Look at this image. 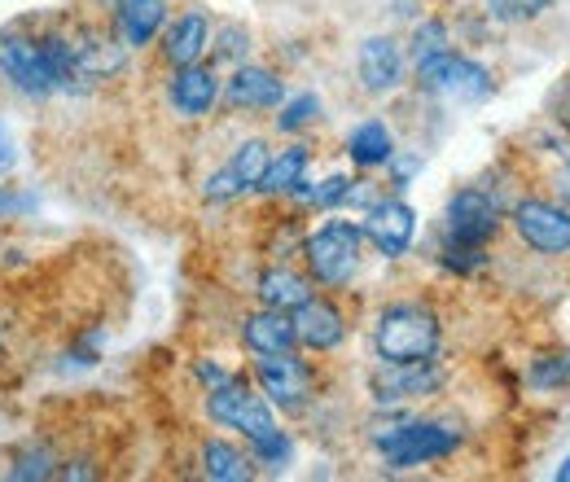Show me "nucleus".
Returning a JSON list of instances; mask_svg holds the SVG:
<instances>
[{"label":"nucleus","mask_w":570,"mask_h":482,"mask_svg":"<svg viewBox=\"0 0 570 482\" xmlns=\"http://www.w3.org/2000/svg\"><path fill=\"white\" fill-rule=\"evenodd\" d=\"M207 413H212V421H219V425L242 430V434L250 439V447H255L259 461L282 465L285 456H289V443H285V434L277 430V421H273V409H268L259 395H250L242 382L228 377V382L212 386Z\"/></svg>","instance_id":"nucleus-1"},{"label":"nucleus","mask_w":570,"mask_h":482,"mask_svg":"<svg viewBox=\"0 0 570 482\" xmlns=\"http://www.w3.org/2000/svg\"><path fill=\"white\" fill-rule=\"evenodd\" d=\"M373 346L382 360L391 364H409V360H430L439 346V321L422 303H395L377 316Z\"/></svg>","instance_id":"nucleus-2"},{"label":"nucleus","mask_w":570,"mask_h":482,"mask_svg":"<svg viewBox=\"0 0 570 482\" xmlns=\"http://www.w3.org/2000/svg\"><path fill=\"white\" fill-rule=\"evenodd\" d=\"M303 255L321 285H347L360 264V228L347 219H330L303 242Z\"/></svg>","instance_id":"nucleus-3"},{"label":"nucleus","mask_w":570,"mask_h":482,"mask_svg":"<svg viewBox=\"0 0 570 482\" xmlns=\"http://www.w3.org/2000/svg\"><path fill=\"white\" fill-rule=\"evenodd\" d=\"M377 447L386 452V465L391 470H413V465H426L439 461L456 447V434L434 425V421H409V425H395L386 434H377Z\"/></svg>","instance_id":"nucleus-4"},{"label":"nucleus","mask_w":570,"mask_h":482,"mask_svg":"<svg viewBox=\"0 0 570 482\" xmlns=\"http://www.w3.org/2000/svg\"><path fill=\"white\" fill-rule=\"evenodd\" d=\"M417 79H422L426 92L443 97V101H479V97L492 92V70L470 62V58H456L452 49L439 53V58H430V62H422V67H417Z\"/></svg>","instance_id":"nucleus-5"},{"label":"nucleus","mask_w":570,"mask_h":482,"mask_svg":"<svg viewBox=\"0 0 570 482\" xmlns=\"http://www.w3.org/2000/svg\"><path fill=\"white\" fill-rule=\"evenodd\" d=\"M518 237L540 255H570V210L544 198H527L513 207Z\"/></svg>","instance_id":"nucleus-6"},{"label":"nucleus","mask_w":570,"mask_h":482,"mask_svg":"<svg viewBox=\"0 0 570 482\" xmlns=\"http://www.w3.org/2000/svg\"><path fill=\"white\" fill-rule=\"evenodd\" d=\"M0 70L31 97H49L58 88V75L49 62V49L36 45V40H18V36H4L0 40Z\"/></svg>","instance_id":"nucleus-7"},{"label":"nucleus","mask_w":570,"mask_h":482,"mask_svg":"<svg viewBox=\"0 0 570 482\" xmlns=\"http://www.w3.org/2000/svg\"><path fill=\"white\" fill-rule=\"evenodd\" d=\"M500 224V210L488 194L461 189L448 203V246H483Z\"/></svg>","instance_id":"nucleus-8"},{"label":"nucleus","mask_w":570,"mask_h":482,"mask_svg":"<svg viewBox=\"0 0 570 482\" xmlns=\"http://www.w3.org/2000/svg\"><path fill=\"white\" fill-rule=\"evenodd\" d=\"M255 377L264 386V395L282 409H303L307 395H312V373L303 360H294L289 351H273V355H259L255 364Z\"/></svg>","instance_id":"nucleus-9"},{"label":"nucleus","mask_w":570,"mask_h":482,"mask_svg":"<svg viewBox=\"0 0 570 482\" xmlns=\"http://www.w3.org/2000/svg\"><path fill=\"white\" fill-rule=\"evenodd\" d=\"M264 171H268V145L264 140H246V145H237V154L228 158V167H219L212 180H207V198L212 203L242 198L246 189H259Z\"/></svg>","instance_id":"nucleus-10"},{"label":"nucleus","mask_w":570,"mask_h":482,"mask_svg":"<svg viewBox=\"0 0 570 482\" xmlns=\"http://www.w3.org/2000/svg\"><path fill=\"white\" fill-rule=\"evenodd\" d=\"M413 233H417V215H413L409 203H400V198L373 203L368 215H364V237H368L386 259L404 255V250L413 246Z\"/></svg>","instance_id":"nucleus-11"},{"label":"nucleus","mask_w":570,"mask_h":482,"mask_svg":"<svg viewBox=\"0 0 570 482\" xmlns=\"http://www.w3.org/2000/svg\"><path fill=\"white\" fill-rule=\"evenodd\" d=\"M443 386V373L430 360H409V364H391L373 373V395L382 404H400V400H422Z\"/></svg>","instance_id":"nucleus-12"},{"label":"nucleus","mask_w":570,"mask_h":482,"mask_svg":"<svg viewBox=\"0 0 570 482\" xmlns=\"http://www.w3.org/2000/svg\"><path fill=\"white\" fill-rule=\"evenodd\" d=\"M289 321H294V338L303 346H312V351H334L347 334L343 312L334 303H325V298H307L303 307H294Z\"/></svg>","instance_id":"nucleus-13"},{"label":"nucleus","mask_w":570,"mask_h":482,"mask_svg":"<svg viewBox=\"0 0 570 482\" xmlns=\"http://www.w3.org/2000/svg\"><path fill=\"white\" fill-rule=\"evenodd\" d=\"M360 79L368 92H395L400 79H404V58H400V45L391 36H368L360 45Z\"/></svg>","instance_id":"nucleus-14"},{"label":"nucleus","mask_w":570,"mask_h":482,"mask_svg":"<svg viewBox=\"0 0 570 482\" xmlns=\"http://www.w3.org/2000/svg\"><path fill=\"white\" fill-rule=\"evenodd\" d=\"M282 79L264 67H242L228 79V101L237 110H273V106H282Z\"/></svg>","instance_id":"nucleus-15"},{"label":"nucleus","mask_w":570,"mask_h":482,"mask_svg":"<svg viewBox=\"0 0 570 482\" xmlns=\"http://www.w3.org/2000/svg\"><path fill=\"white\" fill-rule=\"evenodd\" d=\"M219 97V79L207 67H180V75L171 79V106L185 119H203Z\"/></svg>","instance_id":"nucleus-16"},{"label":"nucleus","mask_w":570,"mask_h":482,"mask_svg":"<svg viewBox=\"0 0 570 482\" xmlns=\"http://www.w3.org/2000/svg\"><path fill=\"white\" fill-rule=\"evenodd\" d=\"M203 49H207V18L203 13H180L163 36V53L171 67H194L203 58Z\"/></svg>","instance_id":"nucleus-17"},{"label":"nucleus","mask_w":570,"mask_h":482,"mask_svg":"<svg viewBox=\"0 0 570 482\" xmlns=\"http://www.w3.org/2000/svg\"><path fill=\"white\" fill-rule=\"evenodd\" d=\"M242 338L246 346L255 351V355H273V351H289V346L298 343L294 338V321L285 316V312H259V316H246L242 321Z\"/></svg>","instance_id":"nucleus-18"},{"label":"nucleus","mask_w":570,"mask_h":482,"mask_svg":"<svg viewBox=\"0 0 570 482\" xmlns=\"http://www.w3.org/2000/svg\"><path fill=\"white\" fill-rule=\"evenodd\" d=\"M259 298L273 312H294V307H303L312 298V281L289 273V268H268V273L259 276Z\"/></svg>","instance_id":"nucleus-19"},{"label":"nucleus","mask_w":570,"mask_h":482,"mask_svg":"<svg viewBox=\"0 0 570 482\" xmlns=\"http://www.w3.org/2000/svg\"><path fill=\"white\" fill-rule=\"evenodd\" d=\"M167 18V4L163 0H119V31H124V45H149L154 31L163 27Z\"/></svg>","instance_id":"nucleus-20"},{"label":"nucleus","mask_w":570,"mask_h":482,"mask_svg":"<svg viewBox=\"0 0 570 482\" xmlns=\"http://www.w3.org/2000/svg\"><path fill=\"white\" fill-rule=\"evenodd\" d=\"M347 154L356 158L360 167L391 163V154H395V137H391V128H386V124L368 119V124H360L356 132H352V140H347Z\"/></svg>","instance_id":"nucleus-21"},{"label":"nucleus","mask_w":570,"mask_h":482,"mask_svg":"<svg viewBox=\"0 0 570 482\" xmlns=\"http://www.w3.org/2000/svg\"><path fill=\"white\" fill-rule=\"evenodd\" d=\"M303 171H307V149L303 145H289V149H282L277 163L268 158V171H264L259 189L264 194H294L303 185Z\"/></svg>","instance_id":"nucleus-22"},{"label":"nucleus","mask_w":570,"mask_h":482,"mask_svg":"<svg viewBox=\"0 0 570 482\" xmlns=\"http://www.w3.org/2000/svg\"><path fill=\"white\" fill-rule=\"evenodd\" d=\"M203 470H207V479H219V482L250 479V461H246L233 443H219V439H212V443L203 447Z\"/></svg>","instance_id":"nucleus-23"},{"label":"nucleus","mask_w":570,"mask_h":482,"mask_svg":"<svg viewBox=\"0 0 570 482\" xmlns=\"http://www.w3.org/2000/svg\"><path fill=\"white\" fill-rule=\"evenodd\" d=\"M553 0H488V18H497V22H531V18H540L544 9H549Z\"/></svg>","instance_id":"nucleus-24"},{"label":"nucleus","mask_w":570,"mask_h":482,"mask_svg":"<svg viewBox=\"0 0 570 482\" xmlns=\"http://www.w3.org/2000/svg\"><path fill=\"white\" fill-rule=\"evenodd\" d=\"M439 53H448V27L443 22H422L413 31V62L422 67V62L439 58Z\"/></svg>","instance_id":"nucleus-25"},{"label":"nucleus","mask_w":570,"mask_h":482,"mask_svg":"<svg viewBox=\"0 0 570 482\" xmlns=\"http://www.w3.org/2000/svg\"><path fill=\"white\" fill-rule=\"evenodd\" d=\"M316 115H321V101H316L312 92H303V97H294L282 115H277V128H282V132H298V128H307Z\"/></svg>","instance_id":"nucleus-26"},{"label":"nucleus","mask_w":570,"mask_h":482,"mask_svg":"<svg viewBox=\"0 0 570 482\" xmlns=\"http://www.w3.org/2000/svg\"><path fill=\"white\" fill-rule=\"evenodd\" d=\"M347 189H352V180H347V176H330V180H321L316 189H298V198H303V203H312V207H334V203H343V198H347Z\"/></svg>","instance_id":"nucleus-27"},{"label":"nucleus","mask_w":570,"mask_h":482,"mask_svg":"<svg viewBox=\"0 0 570 482\" xmlns=\"http://www.w3.org/2000/svg\"><path fill=\"white\" fill-rule=\"evenodd\" d=\"M567 377H570V355H562L558 364H535V373H531V382L544 386V391L558 386V382H567Z\"/></svg>","instance_id":"nucleus-28"},{"label":"nucleus","mask_w":570,"mask_h":482,"mask_svg":"<svg viewBox=\"0 0 570 482\" xmlns=\"http://www.w3.org/2000/svg\"><path fill=\"white\" fill-rule=\"evenodd\" d=\"M49 474H53V470H49V456H36V461L27 456V461L13 470V479H49Z\"/></svg>","instance_id":"nucleus-29"},{"label":"nucleus","mask_w":570,"mask_h":482,"mask_svg":"<svg viewBox=\"0 0 570 482\" xmlns=\"http://www.w3.org/2000/svg\"><path fill=\"white\" fill-rule=\"evenodd\" d=\"M13 163H18V149H13V137H9V128L0 124V176H4V171H13Z\"/></svg>","instance_id":"nucleus-30"},{"label":"nucleus","mask_w":570,"mask_h":482,"mask_svg":"<svg viewBox=\"0 0 570 482\" xmlns=\"http://www.w3.org/2000/svg\"><path fill=\"white\" fill-rule=\"evenodd\" d=\"M391 163H395V185H409V176L422 167V158H395V154H391Z\"/></svg>","instance_id":"nucleus-31"},{"label":"nucleus","mask_w":570,"mask_h":482,"mask_svg":"<svg viewBox=\"0 0 570 482\" xmlns=\"http://www.w3.org/2000/svg\"><path fill=\"white\" fill-rule=\"evenodd\" d=\"M198 377H203L207 386H219V382H228V373H224L219 364H203V368H198Z\"/></svg>","instance_id":"nucleus-32"},{"label":"nucleus","mask_w":570,"mask_h":482,"mask_svg":"<svg viewBox=\"0 0 570 482\" xmlns=\"http://www.w3.org/2000/svg\"><path fill=\"white\" fill-rule=\"evenodd\" d=\"M224 40H228V45H224V53H233V58H237V53H242V49H246V45H242V40H246V36H242V31H237V27H228V31H224Z\"/></svg>","instance_id":"nucleus-33"},{"label":"nucleus","mask_w":570,"mask_h":482,"mask_svg":"<svg viewBox=\"0 0 570 482\" xmlns=\"http://www.w3.org/2000/svg\"><path fill=\"white\" fill-rule=\"evenodd\" d=\"M558 110H562V124L570 128V83H567V92H562V106H558Z\"/></svg>","instance_id":"nucleus-34"},{"label":"nucleus","mask_w":570,"mask_h":482,"mask_svg":"<svg viewBox=\"0 0 570 482\" xmlns=\"http://www.w3.org/2000/svg\"><path fill=\"white\" fill-rule=\"evenodd\" d=\"M558 482H570V456L562 461V465H558Z\"/></svg>","instance_id":"nucleus-35"},{"label":"nucleus","mask_w":570,"mask_h":482,"mask_svg":"<svg viewBox=\"0 0 570 482\" xmlns=\"http://www.w3.org/2000/svg\"><path fill=\"white\" fill-rule=\"evenodd\" d=\"M0 351H4V343H0Z\"/></svg>","instance_id":"nucleus-36"}]
</instances>
